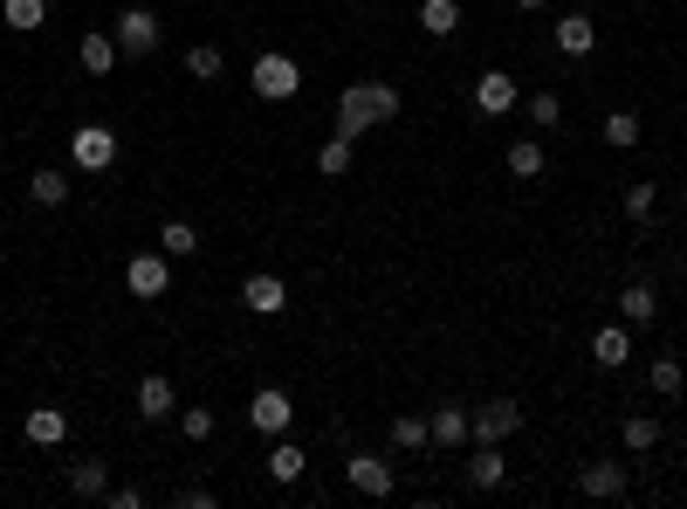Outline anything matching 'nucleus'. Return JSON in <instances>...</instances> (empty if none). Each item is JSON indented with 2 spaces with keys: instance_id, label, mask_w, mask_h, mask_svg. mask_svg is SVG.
Wrapping results in <instances>:
<instances>
[{
  "instance_id": "1",
  "label": "nucleus",
  "mask_w": 687,
  "mask_h": 509,
  "mask_svg": "<svg viewBox=\"0 0 687 509\" xmlns=\"http://www.w3.org/2000/svg\"><path fill=\"white\" fill-rule=\"evenodd\" d=\"M399 117V90L378 83V76H358V83L337 90V132L344 138H365L371 124H392Z\"/></svg>"
},
{
  "instance_id": "2",
  "label": "nucleus",
  "mask_w": 687,
  "mask_h": 509,
  "mask_svg": "<svg viewBox=\"0 0 687 509\" xmlns=\"http://www.w3.org/2000/svg\"><path fill=\"white\" fill-rule=\"evenodd\" d=\"M248 90L262 97V104H289V97L302 90V69H296V56H283V48L254 56V69H248Z\"/></svg>"
},
{
  "instance_id": "3",
  "label": "nucleus",
  "mask_w": 687,
  "mask_h": 509,
  "mask_svg": "<svg viewBox=\"0 0 687 509\" xmlns=\"http://www.w3.org/2000/svg\"><path fill=\"white\" fill-rule=\"evenodd\" d=\"M111 42H117V56H151V48H159V14L151 8H124L111 21Z\"/></svg>"
},
{
  "instance_id": "4",
  "label": "nucleus",
  "mask_w": 687,
  "mask_h": 509,
  "mask_svg": "<svg viewBox=\"0 0 687 509\" xmlns=\"http://www.w3.org/2000/svg\"><path fill=\"white\" fill-rule=\"evenodd\" d=\"M69 159H76V172H111L117 132H111V124H83V132H69Z\"/></svg>"
},
{
  "instance_id": "5",
  "label": "nucleus",
  "mask_w": 687,
  "mask_h": 509,
  "mask_svg": "<svg viewBox=\"0 0 687 509\" xmlns=\"http://www.w3.org/2000/svg\"><path fill=\"white\" fill-rule=\"evenodd\" d=\"M165 283H172V255L165 248H151V255H131V262H124V290L131 296H165Z\"/></svg>"
},
{
  "instance_id": "6",
  "label": "nucleus",
  "mask_w": 687,
  "mask_h": 509,
  "mask_svg": "<svg viewBox=\"0 0 687 509\" xmlns=\"http://www.w3.org/2000/svg\"><path fill=\"white\" fill-rule=\"evenodd\" d=\"M516 76H508V69H481L474 76V111L481 117H508V111H516Z\"/></svg>"
},
{
  "instance_id": "7",
  "label": "nucleus",
  "mask_w": 687,
  "mask_h": 509,
  "mask_svg": "<svg viewBox=\"0 0 687 509\" xmlns=\"http://www.w3.org/2000/svg\"><path fill=\"white\" fill-rule=\"evenodd\" d=\"M344 482H351L358 496H392V489H399V475H392L386 454H351V462H344Z\"/></svg>"
},
{
  "instance_id": "8",
  "label": "nucleus",
  "mask_w": 687,
  "mask_h": 509,
  "mask_svg": "<svg viewBox=\"0 0 687 509\" xmlns=\"http://www.w3.org/2000/svg\"><path fill=\"white\" fill-rule=\"evenodd\" d=\"M131 406H138V420H172V414H180V386H172L165 372H145Z\"/></svg>"
},
{
  "instance_id": "9",
  "label": "nucleus",
  "mask_w": 687,
  "mask_h": 509,
  "mask_svg": "<svg viewBox=\"0 0 687 509\" xmlns=\"http://www.w3.org/2000/svg\"><path fill=\"white\" fill-rule=\"evenodd\" d=\"M241 303H248L254 317H283L289 310V283H283V275H268V269H254L248 283H241Z\"/></svg>"
},
{
  "instance_id": "10",
  "label": "nucleus",
  "mask_w": 687,
  "mask_h": 509,
  "mask_svg": "<svg viewBox=\"0 0 687 509\" xmlns=\"http://www.w3.org/2000/svg\"><path fill=\"white\" fill-rule=\"evenodd\" d=\"M248 420L262 427V434H289V427H296V406H289L283 386H262V393L248 399Z\"/></svg>"
},
{
  "instance_id": "11",
  "label": "nucleus",
  "mask_w": 687,
  "mask_h": 509,
  "mask_svg": "<svg viewBox=\"0 0 687 509\" xmlns=\"http://www.w3.org/2000/svg\"><path fill=\"white\" fill-rule=\"evenodd\" d=\"M516 427H523V406H516V399H489V406L474 414V441H508Z\"/></svg>"
},
{
  "instance_id": "12",
  "label": "nucleus",
  "mask_w": 687,
  "mask_h": 509,
  "mask_svg": "<svg viewBox=\"0 0 687 509\" xmlns=\"http://www.w3.org/2000/svg\"><path fill=\"white\" fill-rule=\"evenodd\" d=\"M426 441H440V448L474 441V414H461V406H434V414H426Z\"/></svg>"
},
{
  "instance_id": "13",
  "label": "nucleus",
  "mask_w": 687,
  "mask_h": 509,
  "mask_svg": "<svg viewBox=\"0 0 687 509\" xmlns=\"http://www.w3.org/2000/svg\"><path fill=\"white\" fill-rule=\"evenodd\" d=\"M577 489H584V496H598V502L626 496V462H584V468H577Z\"/></svg>"
},
{
  "instance_id": "14",
  "label": "nucleus",
  "mask_w": 687,
  "mask_h": 509,
  "mask_svg": "<svg viewBox=\"0 0 687 509\" xmlns=\"http://www.w3.org/2000/svg\"><path fill=\"white\" fill-rule=\"evenodd\" d=\"M468 482H474V489H502V482H508V454H502V441H481V448L468 454Z\"/></svg>"
},
{
  "instance_id": "15",
  "label": "nucleus",
  "mask_w": 687,
  "mask_h": 509,
  "mask_svg": "<svg viewBox=\"0 0 687 509\" xmlns=\"http://www.w3.org/2000/svg\"><path fill=\"white\" fill-rule=\"evenodd\" d=\"M592 359L605 372H626V359H632V324H605L598 338H592Z\"/></svg>"
},
{
  "instance_id": "16",
  "label": "nucleus",
  "mask_w": 687,
  "mask_h": 509,
  "mask_svg": "<svg viewBox=\"0 0 687 509\" xmlns=\"http://www.w3.org/2000/svg\"><path fill=\"white\" fill-rule=\"evenodd\" d=\"M268 482H283V489H289V482H302V468H310V454H302L289 434H275V448H268Z\"/></svg>"
},
{
  "instance_id": "17",
  "label": "nucleus",
  "mask_w": 687,
  "mask_h": 509,
  "mask_svg": "<svg viewBox=\"0 0 687 509\" xmlns=\"http://www.w3.org/2000/svg\"><path fill=\"white\" fill-rule=\"evenodd\" d=\"M557 48H564V56H592L598 48V21L592 14H564L557 21Z\"/></svg>"
},
{
  "instance_id": "18",
  "label": "nucleus",
  "mask_w": 687,
  "mask_h": 509,
  "mask_svg": "<svg viewBox=\"0 0 687 509\" xmlns=\"http://www.w3.org/2000/svg\"><path fill=\"white\" fill-rule=\"evenodd\" d=\"M420 29L447 42V35H461V0H420Z\"/></svg>"
},
{
  "instance_id": "19",
  "label": "nucleus",
  "mask_w": 687,
  "mask_h": 509,
  "mask_svg": "<svg viewBox=\"0 0 687 509\" xmlns=\"http://www.w3.org/2000/svg\"><path fill=\"white\" fill-rule=\"evenodd\" d=\"M653 317H660V296H653L646 283H626V290H619V324L640 330V324H653Z\"/></svg>"
},
{
  "instance_id": "20",
  "label": "nucleus",
  "mask_w": 687,
  "mask_h": 509,
  "mask_svg": "<svg viewBox=\"0 0 687 509\" xmlns=\"http://www.w3.org/2000/svg\"><path fill=\"white\" fill-rule=\"evenodd\" d=\"M104 489H111V462H76V468H69V496L104 502Z\"/></svg>"
},
{
  "instance_id": "21",
  "label": "nucleus",
  "mask_w": 687,
  "mask_h": 509,
  "mask_svg": "<svg viewBox=\"0 0 687 509\" xmlns=\"http://www.w3.org/2000/svg\"><path fill=\"white\" fill-rule=\"evenodd\" d=\"M28 441H35V448L69 441V414H62V406H35V414H28Z\"/></svg>"
},
{
  "instance_id": "22",
  "label": "nucleus",
  "mask_w": 687,
  "mask_h": 509,
  "mask_svg": "<svg viewBox=\"0 0 687 509\" xmlns=\"http://www.w3.org/2000/svg\"><path fill=\"white\" fill-rule=\"evenodd\" d=\"M0 21H8L14 35H35L48 21V0H0Z\"/></svg>"
},
{
  "instance_id": "23",
  "label": "nucleus",
  "mask_w": 687,
  "mask_h": 509,
  "mask_svg": "<svg viewBox=\"0 0 687 509\" xmlns=\"http://www.w3.org/2000/svg\"><path fill=\"white\" fill-rule=\"evenodd\" d=\"M351 159H358V138H330L323 151H317V172H323V180H344V172H351Z\"/></svg>"
},
{
  "instance_id": "24",
  "label": "nucleus",
  "mask_w": 687,
  "mask_h": 509,
  "mask_svg": "<svg viewBox=\"0 0 687 509\" xmlns=\"http://www.w3.org/2000/svg\"><path fill=\"white\" fill-rule=\"evenodd\" d=\"M28 193H35V207H62V200H69V172L62 166H42L35 180H28Z\"/></svg>"
},
{
  "instance_id": "25",
  "label": "nucleus",
  "mask_w": 687,
  "mask_h": 509,
  "mask_svg": "<svg viewBox=\"0 0 687 509\" xmlns=\"http://www.w3.org/2000/svg\"><path fill=\"white\" fill-rule=\"evenodd\" d=\"M76 63H83L90 76H111V69H117V42H111V35H83V48H76Z\"/></svg>"
},
{
  "instance_id": "26",
  "label": "nucleus",
  "mask_w": 687,
  "mask_h": 509,
  "mask_svg": "<svg viewBox=\"0 0 687 509\" xmlns=\"http://www.w3.org/2000/svg\"><path fill=\"white\" fill-rule=\"evenodd\" d=\"M508 172H516V180H537L543 172V145L537 138H508Z\"/></svg>"
},
{
  "instance_id": "27",
  "label": "nucleus",
  "mask_w": 687,
  "mask_h": 509,
  "mask_svg": "<svg viewBox=\"0 0 687 509\" xmlns=\"http://www.w3.org/2000/svg\"><path fill=\"white\" fill-rule=\"evenodd\" d=\"M605 145H612V151H632V145H640L646 132H640V117H632V111H612V117H605V132H598Z\"/></svg>"
},
{
  "instance_id": "28",
  "label": "nucleus",
  "mask_w": 687,
  "mask_h": 509,
  "mask_svg": "<svg viewBox=\"0 0 687 509\" xmlns=\"http://www.w3.org/2000/svg\"><path fill=\"white\" fill-rule=\"evenodd\" d=\"M159 248L172 255V262H186V255L199 248V235H193V220H165V227H159Z\"/></svg>"
},
{
  "instance_id": "29",
  "label": "nucleus",
  "mask_w": 687,
  "mask_h": 509,
  "mask_svg": "<svg viewBox=\"0 0 687 509\" xmlns=\"http://www.w3.org/2000/svg\"><path fill=\"white\" fill-rule=\"evenodd\" d=\"M619 441H626L632 454H646V448H660V420H653V414H632V420L619 427Z\"/></svg>"
},
{
  "instance_id": "30",
  "label": "nucleus",
  "mask_w": 687,
  "mask_h": 509,
  "mask_svg": "<svg viewBox=\"0 0 687 509\" xmlns=\"http://www.w3.org/2000/svg\"><path fill=\"white\" fill-rule=\"evenodd\" d=\"M186 76H193V83H214V76H220V48H214V42L186 48Z\"/></svg>"
},
{
  "instance_id": "31",
  "label": "nucleus",
  "mask_w": 687,
  "mask_h": 509,
  "mask_svg": "<svg viewBox=\"0 0 687 509\" xmlns=\"http://www.w3.org/2000/svg\"><path fill=\"white\" fill-rule=\"evenodd\" d=\"M392 448H399V454L426 448V420H420V414H399V420H392Z\"/></svg>"
},
{
  "instance_id": "32",
  "label": "nucleus",
  "mask_w": 687,
  "mask_h": 509,
  "mask_svg": "<svg viewBox=\"0 0 687 509\" xmlns=\"http://www.w3.org/2000/svg\"><path fill=\"white\" fill-rule=\"evenodd\" d=\"M180 434L186 441H214V414L207 406H180Z\"/></svg>"
},
{
  "instance_id": "33",
  "label": "nucleus",
  "mask_w": 687,
  "mask_h": 509,
  "mask_svg": "<svg viewBox=\"0 0 687 509\" xmlns=\"http://www.w3.org/2000/svg\"><path fill=\"white\" fill-rule=\"evenodd\" d=\"M653 200H660L653 180H632V186H626V214H632V220H646V214H653Z\"/></svg>"
},
{
  "instance_id": "34",
  "label": "nucleus",
  "mask_w": 687,
  "mask_h": 509,
  "mask_svg": "<svg viewBox=\"0 0 687 509\" xmlns=\"http://www.w3.org/2000/svg\"><path fill=\"white\" fill-rule=\"evenodd\" d=\"M646 378H653V393H667V399H674V393H680V359H653Z\"/></svg>"
},
{
  "instance_id": "35",
  "label": "nucleus",
  "mask_w": 687,
  "mask_h": 509,
  "mask_svg": "<svg viewBox=\"0 0 687 509\" xmlns=\"http://www.w3.org/2000/svg\"><path fill=\"white\" fill-rule=\"evenodd\" d=\"M557 117H564V97H550V90H543V97H529V124H543V132H550Z\"/></svg>"
},
{
  "instance_id": "36",
  "label": "nucleus",
  "mask_w": 687,
  "mask_h": 509,
  "mask_svg": "<svg viewBox=\"0 0 687 509\" xmlns=\"http://www.w3.org/2000/svg\"><path fill=\"white\" fill-rule=\"evenodd\" d=\"M104 502H111V509H145V489H131V482H124V489H104Z\"/></svg>"
},
{
  "instance_id": "37",
  "label": "nucleus",
  "mask_w": 687,
  "mask_h": 509,
  "mask_svg": "<svg viewBox=\"0 0 687 509\" xmlns=\"http://www.w3.org/2000/svg\"><path fill=\"white\" fill-rule=\"evenodd\" d=\"M180 502H186V509H214L220 496H214V489H180Z\"/></svg>"
},
{
  "instance_id": "38",
  "label": "nucleus",
  "mask_w": 687,
  "mask_h": 509,
  "mask_svg": "<svg viewBox=\"0 0 687 509\" xmlns=\"http://www.w3.org/2000/svg\"><path fill=\"white\" fill-rule=\"evenodd\" d=\"M516 8H523V14H537V8H543V0H516Z\"/></svg>"
},
{
  "instance_id": "39",
  "label": "nucleus",
  "mask_w": 687,
  "mask_h": 509,
  "mask_svg": "<svg viewBox=\"0 0 687 509\" xmlns=\"http://www.w3.org/2000/svg\"><path fill=\"white\" fill-rule=\"evenodd\" d=\"M680 283H687V262H680Z\"/></svg>"
}]
</instances>
